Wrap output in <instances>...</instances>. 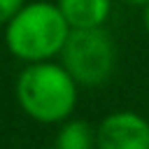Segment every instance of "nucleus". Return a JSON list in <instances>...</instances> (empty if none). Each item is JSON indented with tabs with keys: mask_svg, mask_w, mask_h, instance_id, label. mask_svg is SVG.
Returning a JSON list of instances; mask_svg holds the SVG:
<instances>
[{
	"mask_svg": "<svg viewBox=\"0 0 149 149\" xmlns=\"http://www.w3.org/2000/svg\"><path fill=\"white\" fill-rule=\"evenodd\" d=\"M79 88L81 86L58 58L26 63L14 81V95L21 112L44 126H58L74 114Z\"/></svg>",
	"mask_w": 149,
	"mask_h": 149,
	"instance_id": "obj_1",
	"label": "nucleus"
},
{
	"mask_svg": "<svg viewBox=\"0 0 149 149\" xmlns=\"http://www.w3.org/2000/svg\"><path fill=\"white\" fill-rule=\"evenodd\" d=\"M70 23L51 0H28L2 28L7 51L26 63L56 61L68 42Z\"/></svg>",
	"mask_w": 149,
	"mask_h": 149,
	"instance_id": "obj_2",
	"label": "nucleus"
},
{
	"mask_svg": "<svg viewBox=\"0 0 149 149\" xmlns=\"http://www.w3.org/2000/svg\"><path fill=\"white\" fill-rule=\"evenodd\" d=\"M65 70L84 88L109 81L116 68V44L107 28H72L58 56Z\"/></svg>",
	"mask_w": 149,
	"mask_h": 149,
	"instance_id": "obj_3",
	"label": "nucleus"
},
{
	"mask_svg": "<svg viewBox=\"0 0 149 149\" xmlns=\"http://www.w3.org/2000/svg\"><path fill=\"white\" fill-rule=\"evenodd\" d=\"M98 149H149V119L133 109H116L95 126Z\"/></svg>",
	"mask_w": 149,
	"mask_h": 149,
	"instance_id": "obj_4",
	"label": "nucleus"
},
{
	"mask_svg": "<svg viewBox=\"0 0 149 149\" xmlns=\"http://www.w3.org/2000/svg\"><path fill=\"white\" fill-rule=\"evenodd\" d=\"M70 23V28H102L107 26L114 0H54Z\"/></svg>",
	"mask_w": 149,
	"mask_h": 149,
	"instance_id": "obj_5",
	"label": "nucleus"
},
{
	"mask_svg": "<svg viewBox=\"0 0 149 149\" xmlns=\"http://www.w3.org/2000/svg\"><path fill=\"white\" fill-rule=\"evenodd\" d=\"M56 149H98L95 128L84 119H68L58 123V133L54 140Z\"/></svg>",
	"mask_w": 149,
	"mask_h": 149,
	"instance_id": "obj_6",
	"label": "nucleus"
},
{
	"mask_svg": "<svg viewBox=\"0 0 149 149\" xmlns=\"http://www.w3.org/2000/svg\"><path fill=\"white\" fill-rule=\"evenodd\" d=\"M28 0H0V28H5Z\"/></svg>",
	"mask_w": 149,
	"mask_h": 149,
	"instance_id": "obj_7",
	"label": "nucleus"
},
{
	"mask_svg": "<svg viewBox=\"0 0 149 149\" xmlns=\"http://www.w3.org/2000/svg\"><path fill=\"white\" fill-rule=\"evenodd\" d=\"M121 2H126V5H130V7H137V9H142V7L149 5V0H121Z\"/></svg>",
	"mask_w": 149,
	"mask_h": 149,
	"instance_id": "obj_8",
	"label": "nucleus"
},
{
	"mask_svg": "<svg viewBox=\"0 0 149 149\" xmlns=\"http://www.w3.org/2000/svg\"><path fill=\"white\" fill-rule=\"evenodd\" d=\"M142 26H144V30L149 33V5L142 7Z\"/></svg>",
	"mask_w": 149,
	"mask_h": 149,
	"instance_id": "obj_9",
	"label": "nucleus"
},
{
	"mask_svg": "<svg viewBox=\"0 0 149 149\" xmlns=\"http://www.w3.org/2000/svg\"><path fill=\"white\" fill-rule=\"evenodd\" d=\"M40 149H56V147H40Z\"/></svg>",
	"mask_w": 149,
	"mask_h": 149,
	"instance_id": "obj_10",
	"label": "nucleus"
}]
</instances>
